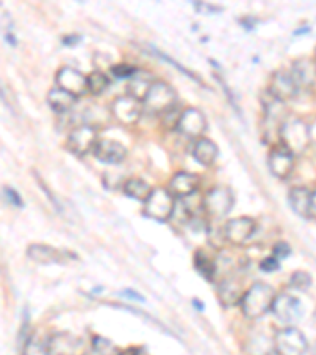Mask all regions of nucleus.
Returning <instances> with one entry per match:
<instances>
[{
	"instance_id": "obj_26",
	"label": "nucleus",
	"mask_w": 316,
	"mask_h": 355,
	"mask_svg": "<svg viewBox=\"0 0 316 355\" xmlns=\"http://www.w3.org/2000/svg\"><path fill=\"white\" fill-rule=\"evenodd\" d=\"M122 190L128 198L136 199V200H142V202H146L149 194L152 193L151 187H149L147 183L141 179H128L122 185Z\"/></svg>"
},
{
	"instance_id": "obj_24",
	"label": "nucleus",
	"mask_w": 316,
	"mask_h": 355,
	"mask_svg": "<svg viewBox=\"0 0 316 355\" xmlns=\"http://www.w3.org/2000/svg\"><path fill=\"white\" fill-rule=\"evenodd\" d=\"M152 85H153V81L149 74L138 71L136 76L130 79L128 85H126V90H128V96L142 103Z\"/></svg>"
},
{
	"instance_id": "obj_2",
	"label": "nucleus",
	"mask_w": 316,
	"mask_h": 355,
	"mask_svg": "<svg viewBox=\"0 0 316 355\" xmlns=\"http://www.w3.org/2000/svg\"><path fill=\"white\" fill-rule=\"evenodd\" d=\"M278 139L281 147L292 155H301L310 146V128L301 119H286L280 128Z\"/></svg>"
},
{
	"instance_id": "obj_9",
	"label": "nucleus",
	"mask_w": 316,
	"mask_h": 355,
	"mask_svg": "<svg viewBox=\"0 0 316 355\" xmlns=\"http://www.w3.org/2000/svg\"><path fill=\"white\" fill-rule=\"evenodd\" d=\"M271 311L280 322L291 325L301 320L303 308L301 300L296 299V297H292L290 294H280L275 297Z\"/></svg>"
},
{
	"instance_id": "obj_34",
	"label": "nucleus",
	"mask_w": 316,
	"mask_h": 355,
	"mask_svg": "<svg viewBox=\"0 0 316 355\" xmlns=\"http://www.w3.org/2000/svg\"><path fill=\"white\" fill-rule=\"evenodd\" d=\"M138 70L130 64H120V65H114L111 67V74L116 79H131L136 76Z\"/></svg>"
},
{
	"instance_id": "obj_39",
	"label": "nucleus",
	"mask_w": 316,
	"mask_h": 355,
	"mask_svg": "<svg viewBox=\"0 0 316 355\" xmlns=\"http://www.w3.org/2000/svg\"><path fill=\"white\" fill-rule=\"evenodd\" d=\"M217 81L218 83H220V85H222V89L223 90H225V94L228 95V98H229V101H231V105L235 107V110H238L239 111V107H238V103H235V100H234V96H233V94H231V89H229L228 87V85H226V83L225 81H223V78L222 76H217ZM240 112V111H239Z\"/></svg>"
},
{
	"instance_id": "obj_46",
	"label": "nucleus",
	"mask_w": 316,
	"mask_h": 355,
	"mask_svg": "<svg viewBox=\"0 0 316 355\" xmlns=\"http://www.w3.org/2000/svg\"><path fill=\"white\" fill-rule=\"evenodd\" d=\"M313 324L316 325V310H315V313H313Z\"/></svg>"
},
{
	"instance_id": "obj_19",
	"label": "nucleus",
	"mask_w": 316,
	"mask_h": 355,
	"mask_svg": "<svg viewBox=\"0 0 316 355\" xmlns=\"http://www.w3.org/2000/svg\"><path fill=\"white\" fill-rule=\"evenodd\" d=\"M291 74L299 89L312 87L316 81V62L310 59H299L292 64Z\"/></svg>"
},
{
	"instance_id": "obj_36",
	"label": "nucleus",
	"mask_w": 316,
	"mask_h": 355,
	"mask_svg": "<svg viewBox=\"0 0 316 355\" xmlns=\"http://www.w3.org/2000/svg\"><path fill=\"white\" fill-rule=\"evenodd\" d=\"M260 268L263 272H267V273L277 272L280 268V259H277L275 256L264 257V259L261 261V264H260Z\"/></svg>"
},
{
	"instance_id": "obj_32",
	"label": "nucleus",
	"mask_w": 316,
	"mask_h": 355,
	"mask_svg": "<svg viewBox=\"0 0 316 355\" xmlns=\"http://www.w3.org/2000/svg\"><path fill=\"white\" fill-rule=\"evenodd\" d=\"M290 286L297 291H307L312 286V277L307 272H296L291 275Z\"/></svg>"
},
{
	"instance_id": "obj_30",
	"label": "nucleus",
	"mask_w": 316,
	"mask_h": 355,
	"mask_svg": "<svg viewBox=\"0 0 316 355\" xmlns=\"http://www.w3.org/2000/svg\"><path fill=\"white\" fill-rule=\"evenodd\" d=\"M22 355H51L49 343H44L35 336H31L26 345L22 346Z\"/></svg>"
},
{
	"instance_id": "obj_1",
	"label": "nucleus",
	"mask_w": 316,
	"mask_h": 355,
	"mask_svg": "<svg viewBox=\"0 0 316 355\" xmlns=\"http://www.w3.org/2000/svg\"><path fill=\"white\" fill-rule=\"evenodd\" d=\"M275 291L266 283H255L245 291V295L240 302V308L247 319H261L264 314L272 310L275 300Z\"/></svg>"
},
{
	"instance_id": "obj_3",
	"label": "nucleus",
	"mask_w": 316,
	"mask_h": 355,
	"mask_svg": "<svg viewBox=\"0 0 316 355\" xmlns=\"http://www.w3.org/2000/svg\"><path fill=\"white\" fill-rule=\"evenodd\" d=\"M177 106V95L176 90L169 84L163 81L153 83V85L142 101V110L151 116H160L171 111L172 107Z\"/></svg>"
},
{
	"instance_id": "obj_47",
	"label": "nucleus",
	"mask_w": 316,
	"mask_h": 355,
	"mask_svg": "<svg viewBox=\"0 0 316 355\" xmlns=\"http://www.w3.org/2000/svg\"><path fill=\"white\" fill-rule=\"evenodd\" d=\"M269 355H281V354H280V352H277V351H272V352L269 354Z\"/></svg>"
},
{
	"instance_id": "obj_8",
	"label": "nucleus",
	"mask_w": 316,
	"mask_h": 355,
	"mask_svg": "<svg viewBox=\"0 0 316 355\" xmlns=\"http://www.w3.org/2000/svg\"><path fill=\"white\" fill-rule=\"evenodd\" d=\"M97 144H99V135H97V128L92 125H81L74 128L67 139V147L70 148V152L79 157L94 152Z\"/></svg>"
},
{
	"instance_id": "obj_13",
	"label": "nucleus",
	"mask_w": 316,
	"mask_h": 355,
	"mask_svg": "<svg viewBox=\"0 0 316 355\" xmlns=\"http://www.w3.org/2000/svg\"><path fill=\"white\" fill-rule=\"evenodd\" d=\"M299 85L292 78L291 71H285V70H278L272 74L271 78V85H269L267 92L275 98L280 101H290L294 98V96L299 94Z\"/></svg>"
},
{
	"instance_id": "obj_15",
	"label": "nucleus",
	"mask_w": 316,
	"mask_h": 355,
	"mask_svg": "<svg viewBox=\"0 0 316 355\" xmlns=\"http://www.w3.org/2000/svg\"><path fill=\"white\" fill-rule=\"evenodd\" d=\"M27 256L28 259L38 262V264H57V262H65L72 257V259H76V254L68 253V251H60L54 248V246L49 245H42L35 243L31 245L27 248Z\"/></svg>"
},
{
	"instance_id": "obj_45",
	"label": "nucleus",
	"mask_w": 316,
	"mask_h": 355,
	"mask_svg": "<svg viewBox=\"0 0 316 355\" xmlns=\"http://www.w3.org/2000/svg\"><path fill=\"white\" fill-rule=\"evenodd\" d=\"M310 32V27H306V28H301V31H296L294 35H302V33H308Z\"/></svg>"
},
{
	"instance_id": "obj_23",
	"label": "nucleus",
	"mask_w": 316,
	"mask_h": 355,
	"mask_svg": "<svg viewBox=\"0 0 316 355\" xmlns=\"http://www.w3.org/2000/svg\"><path fill=\"white\" fill-rule=\"evenodd\" d=\"M218 157V147L214 141L210 139H199L197 141V144L193 147V158L201 166H206L209 168L215 163V159Z\"/></svg>"
},
{
	"instance_id": "obj_28",
	"label": "nucleus",
	"mask_w": 316,
	"mask_h": 355,
	"mask_svg": "<svg viewBox=\"0 0 316 355\" xmlns=\"http://www.w3.org/2000/svg\"><path fill=\"white\" fill-rule=\"evenodd\" d=\"M275 351V343L266 335H256L247 343V354L249 355H269Z\"/></svg>"
},
{
	"instance_id": "obj_7",
	"label": "nucleus",
	"mask_w": 316,
	"mask_h": 355,
	"mask_svg": "<svg viewBox=\"0 0 316 355\" xmlns=\"http://www.w3.org/2000/svg\"><path fill=\"white\" fill-rule=\"evenodd\" d=\"M204 211L212 218H223L231 211L234 205V194L226 187H215L204 196Z\"/></svg>"
},
{
	"instance_id": "obj_41",
	"label": "nucleus",
	"mask_w": 316,
	"mask_h": 355,
	"mask_svg": "<svg viewBox=\"0 0 316 355\" xmlns=\"http://www.w3.org/2000/svg\"><path fill=\"white\" fill-rule=\"evenodd\" d=\"M79 42H81V37H79V35H67V37L62 38V43L67 44V46H74V44H78Z\"/></svg>"
},
{
	"instance_id": "obj_4",
	"label": "nucleus",
	"mask_w": 316,
	"mask_h": 355,
	"mask_svg": "<svg viewBox=\"0 0 316 355\" xmlns=\"http://www.w3.org/2000/svg\"><path fill=\"white\" fill-rule=\"evenodd\" d=\"M264 120H263V137L266 142H272L278 137L280 128L285 122V103L272 96L269 92L263 95Z\"/></svg>"
},
{
	"instance_id": "obj_33",
	"label": "nucleus",
	"mask_w": 316,
	"mask_h": 355,
	"mask_svg": "<svg viewBox=\"0 0 316 355\" xmlns=\"http://www.w3.org/2000/svg\"><path fill=\"white\" fill-rule=\"evenodd\" d=\"M183 111L179 107V105L172 107L171 111H168L166 114L162 116V123L165 125V128L168 130H177V125L181 122V117H182Z\"/></svg>"
},
{
	"instance_id": "obj_42",
	"label": "nucleus",
	"mask_w": 316,
	"mask_h": 355,
	"mask_svg": "<svg viewBox=\"0 0 316 355\" xmlns=\"http://www.w3.org/2000/svg\"><path fill=\"white\" fill-rule=\"evenodd\" d=\"M119 355H144V352H142L141 349H138V347H130V349H126V351L120 352Z\"/></svg>"
},
{
	"instance_id": "obj_12",
	"label": "nucleus",
	"mask_w": 316,
	"mask_h": 355,
	"mask_svg": "<svg viewBox=\"0 0 316 355\" xmlns=\"http://www.w3.org/2000/svg\"><path fill=\"white\" fill-rule=\"evenodd\" d=\"M56 84L57 87L68 92L73 96H83L85 92H89L88 78L84 76L81 71H78L76 68L72 67H63L56 74Z\"/></svg>"
},
{
	"instance_id": "obj_25",
	"label": "nucleus",
	"mask_w": 316,
	"mask_h": 355,
	"mask_svg": "<svg viewBox=\"0 0 316 355\" xmlns=\"http://www.w3.org/2000/svg\"><path fill=\"white\" fill-rule=\"evenodd\" d=\"M76 100H78L76 96H73L72 94H68V92L62 90L59 87L51 89L48 94V105L53 107V111L59 114L70 111L74 106V103H76Z\"/></svg>"
},
{
	"instance_id": "obj_16",
	"label": "nucleus",
	"mask_w": 316,
	"mask_h": 355,
	"mask_svg": "<svg viewBox=\"0 0 316 355\" xmlns=\"http://www.w3.org/2000/svg\"><path fill=\"white\" fill-rule=\"evenodd\" d=\"M292 168H294V155L281 146L274 148L271 155H269V169H271L272 175L281 180L288 179L292 173Z\"/></svg>"
},
{
	"instance_id": "obj_38",
	"label": "nucleus",
	"mask_w": 316,
	"mask_h": 355,
	"mask_svg": "<svg viewBox=\"0 0 316 355\" xmlns=\"http://www.w3.org/2000/svg\"><path fill=\"white\" fill-rule=\"evenodd\" d=\"M3 194H5V199L8 200L11 205H15V207H22V199L18 193H16L13 188H3Z\"/></svg>"
},
{
	"instance_id": "obj_21",
	"label": "nucleus",
	"mask_w": 316,
	"mask_h": 355,
	"mask_svg": "<svg viewBox=\"0 0 316 355\" xmlns=\"http://www.w3.org/2000/svg\"><path fill=\"white\" fill-rule=\"evenodd\" d=\"M288 202L291 209L294 210L302 218H310L312 214H310V202H312V191L307 190L303 187H296L292 188L288 194Z\"/></svg>"
},
{
	"instance_id": "obj_11",
	"label": "nucleus",
	"mask_w": 316,
	"mask_h": 355,
	"mask_svg": "<svg viewBox=\"0 0 316 355\" xmlns=\"http://www.w3.org/2000/svg\"><path fill=\"white\" fill-rule=\"evenodd\" d=\"M225 240L234 246H242L256 232V221L250 216L229 220L225 225Z\"/></svg>"
},
{
	"instance_id": "obj_31",
	"label": "nucleus",
	"mask_w": 316,
	"mask_h": 355,
	"mask_svg": "<svg viewBox=\"0 0 316 355\" xmlns=\"http://www.w3.org/2000/svg\"><path fill=\"white\" fill-rule=\"evenodd\" d=\"M92 347L97 355H119V347L103 336H95L92 340Z\"/></svg>"
},
{
	"instance_id": "obj_14",
	"label": "nucleus",
	"mask_w": 316,
	"mask_h": 355,
	"mask_svg": "<svg viewBox=\"0 0 316 355\" xmlns=\"http://www.w3.org/2000/svg\"><path fill=\"white\" fill-rule=\"evenodd\" d=\"M206 128H208V122H206L203 112L194 110V107L183 110L181 122L177 125L181 135L188 137V139H198V137L203 136Z\"/></svg>"
},
{
	"instance_id": "obj_6",
	"label": "nucleus",
	"mask_w": 316,
	"mask_h": 355,
	"mask_svg": "<svg viewBox=\"0 0 316 355\" xmlns=\"http://www.w3.org/2000/svg\"><path fill=\"white\" fill-rule=\"evenodd\" d=\"M275 351L281 355H303L308 349L306 335L296 327H285L274 336Z\"/></svg>"
},
{
	"instance_id": "obj_27",
	"label": "nucleus",
	"mask_w": 316,
	"mask_h": 355,
	"mask_svg": "<svg viewBox=\"0 0 316 355\" xmlns=\"http://www.w3.org/2000/svg\"><path fill=\"white\" fill-rule=\"evenodd\" d=\"M194 268H197L201 277H204L208 282H214L217 277V264L204 251L194 253Z\"/></svg>"
},
{
	"instance_id": "obj_17",
	"label": "nucleus",
	"mask_w": 316,
	"mask_h": 355,
	"mask_svg": "<svg viewBox=\"0 0 316 355\" xmlns=\"http://www.w3.org/2000/svg\"><path fill=\"white\" fill-rule=\"evenodd\" d=\"M94 155L97 159L106 164H119L126 157V148L120 142L111 139H101L94 148Z\"/></svg>"
},
{
	"instance_id": "obj_44",
	"label": "nucleus",
	"mask_w": 316,
	"mask_h": 355,
	"mask_svg": "<svg viewBox=\"0 0 316 355\" xmlns=\"http://www.w3.org/2000/svg\"><path fill=\"white\" fill-rule=\"evenodd\" d=\"M193 305H194V308H198V310H199V311H203V310H204L203 303H201L199 300H193Z\"/></svg>"
},
{
	"instance_id": "obj_20",
	"label": "nucleus",
	"mask_w": 316,
	"mask_h": 355,
	"mask_svg": "<svg viewBox=\"0 0 316 355\" xmlns=\"http://www.w3.org/2000/svg\"><path fill=\"white\" fill-rule=\"evenodd\" d=\"M245 295V292L240 288V283L234 278H225L220 283V288H218V297H220V302L223 306L231 308L235 305H240Z\"/></svg>"
},
{
	"instance_id": "obj_5",
	"label": "nucleus",
	"mask_w": 316,
	"mask_h": 355,
	"mask_svg": "<svg viewBox=\"0 0 316 355\" xmlns=\"http://www.w3.org/2000/svg\"><path fill=\"white\" fill-rule=\"evenodd\" d=\"M174 210V196L165 188H155L144 202V215L155 221H168Z\"/></svg>"
},
{
	"instance_id": "obj_22",
	"label": "nucleus",
	"mask_w": 316,
	"mask_h": 355,
	"mask_svg": "<svg viewBox=\"0 0 316 355\" xmlns=\"http://www.w3.org/2000/svg\"><path fill=\"white\" fill-rule=\"evenodd\" d=\"M48 343L51 355H76L79 346H81V341L78 338L68 334H57Z\"/></svg>"
},
{
	"instance_id": "obj_18",
	"label": "nucleus",
	"mask_w": 316,
	"mask_h": 355,
	"mask_svg": "<svg viewBox=\"0 0 316 355\" xmlns=\"http://www.w3.org/2000/svg\"><path fill=\"white\" fill-rule=\"evenodd\" d=\"M199 183V177L194 175L192 173H177L174 177L171 179L169 183V191L172 196L185 199L188 196H192L197 191Z\"/></svg>"
},
{
	"instance_id": "obj_43",
	"label": "nucleus",
	"mask_w": 316,
	"mask_h": 355,
	"mask_svg": "<svg viewBox=\"0 0 316 355\" xmlns=\"http://www.w3.org/2000/svg\"><path fill=\"white\" fill-rule=\"evenodd\" d=\"M310 214L316 218V190L312 191V202H310Z\"/></svg>"
},
{
	"instance_id": "obj_35",
	"label": "nucleus",
	"mask_w": 316,
	"mask_h": 355,
	"mask_svg": "<svg viewBox=\"0 0 316 355\" xmlns=\"http://www.w3.org/2000/svg\"><path fill=\"white\" fill-rule=\"evenodd\" d=\"M153 53H155V55H157V57H162V59H163V60H166V62H169V64H171L172 67H176V68H177V70H179L181 73H185V74H187V76H188L190 79H193V81H197V83H201V81H199V78H198V76H194V74H193L192 71H188V70H187V68H183V67H181L179 64H177V62H176L174 59H171V57H168V55H166V54H163V53H162V51H158V49H153ZM201 84H203V83H201Z\"/></svg>"
},
{
	"instance_id": "obj_29",
	"label": "nucleus",
	"mask_w": 316,
	"mask_h": 355,
	"mask_svg": "<svg viewBox=\"0 0 316 355\" xmlns=\"http://www.w3.org/2000/svg\"><path fill=\"white\" fill-rule=\"evenodd\" d=\"M88 85H89V92L92 95H101L103 92L108 89L109 78L105 73L94 71L88 76Z\"/></svg>"
},
{
	"instance_id": "obj_10",
	"label": "nucleus",
	"mask_w": 316,
	"mask_h": 355,
	"mask_svg": "<svg viewBox=\"0 0 316 355\" xmlns=\"http://www.w3.org/2000/svg\"><path fill=\"white\" fill-rule=\"evenodd\" d=\"M142 111H144L142 110V103L131 98L128 95L117 96L111 105V112L114 119H116L119 123L125 125V127L135 125L138 120H140Z\"/></svg>"
},
{
	"instance_id": "obj_40",
	"label": "nucleus",
	"mask_w": 316,
	"mask_h": 355,
	"mask_svg": "<svg viewBox=\"0 0 316 355\" xmlns=\"http://www.w3.org/2000/svg\"><path fill=\"white\" fill-rule=\"evenodd\" d=\"M120 294H122L124 297H126V299H130V300H136V302H146V299L142 295H140L138 294L136 291H131V289H125V291H122L120 292Z\"/></svg>"
},
{
	"instance_id": "obj_37",
	"label": "nucleus",
	"mask_w": 316,
	"mask_h": 355,
	"mask_svg": "<svg viewBox=\"0 0 316 355\" xmlns=\"http://www.w3.org/2000/svg\"><path fill=\"white\" fill-rule=\"evenodd\" d=\"M290 254H291V248H290L288 243H286V242L275 243L272 256L277 257V259H286V257H290Z\"/></svg>"
}]
</instances>
